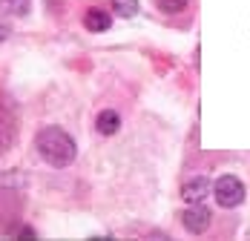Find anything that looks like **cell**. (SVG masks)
I'll use <instances>...</instances> for the list:
<instances>
[{"label": "cell", "mask_w": 250, "mask_h": 241, "mask_svg": "<svg viewBox=\"0 0 250 241\" xmlns=\"http://www.w3.org/2000/svg\"><path fill=\"white\" fill-rule=\"evenodd\" d=\"M26 6H29V0H0V12H6V15H23Z\"/></svg>", "instance_id": "obj_9"}, {"label": "cell", "mask_w": 250, "mask_h": 241, "mask_svg": "<svg viewBox=\"0 0 250 241\" xmlns=\"http://www.w3.org/2000/svg\"><path fill=\"white\" fill-rule=\"evenodd\" d=\"M210 193H213V184H210L204 175H196V178L184 181V187H181V198H184V204H201Z\"/></svg>", "instance_id": "obj_4"}, {"label": "cell", "mask_w": 250, "mask_h": 241, "mask_svg": "<svg viewBox=\"0 0 250 241\" xmlns=\"http://www.w3.org/2000/svg\"><path fill=\"white\" fill-rule=\"evenodd\" d=\"M3 38H6V29H3V26H0V40H3Z\"/></svg>", "instance_id": "obj_11"}, {"label": "cell", "mask_w": 250, "mask_h": 241, "mask_svg": "<svg viewBox=\"0 0 250 241\" xmlns=\"http://www.w3.org/2000/svg\"><path fill=\"white\" fill-rule=\"evenodd\" d=\"M95 129H98L101 135H115L118 129H121V115L115 112V109H104L98 112V118H95Z\"/></svg>", "instance_id": "obj_6"}, {"label": "cell", "mask_w": 250, "mask_h": 241, "mask_svg": "<svg viewBox=\"0 0 250 241\" xmlns=\"http://www.w3.org/2000/svg\"><path fill=\"white\" fill-rule=\"evenodd\" d=\"M83 26H86V32H106V29L112 26V18H109V12L92 6V9H86V15H83Z\"/></svg>", "instance_id": "obj_5"}, {"label": "cell", "mask_w": 250, "mask_h": 241, "mask_svg": "<svg viewBox=\"0 0 250 241\" xmlns=\"http://www.w3.org/2000/svg\"><path fill=\"white\" fill-rule=\"evenodd\" d=\"M164 15H178V12H184L187 9V0H152Z\"/></svg>", "instance_id": "obj_8"}, {"label": "cell", "mask_w": 250, "mask_h": 241, "mask_svg": "<svg viewBox=\"0 0 250 241\" xmlns=\"http://www.w3.org/2000/svg\"><path fill=\"white\" fill-rule=\"evenodd\" d=\"M245 184L236 178V175H222V178H216V184H213V198H216V204L219 207H225V210H233V207H239L242 201H245Z\"/></svg>", "instance_id": "obj_2"}, {"label": "cell", "mask_w": 250, "mask_h": 241, "mask_svg": "<svg viewBox=\"0 0 250 241\" xmlns=\"http://www.w3.org/2000/svg\"><path fill=\"white\" fill-rule=\"evenodd\" d=\"M112 6L121 18H132L138 12V0H112Z\"/></svg>", "instance_id": "obj_10"}, {"label": "cell", "mask_w": 250, "mask_h": 241, "mask_svg": "<svg viewBox=\"0 0 250 241\" xmlns=\"http://www.w3.org/2000/svg\"><path fill=\"white\" fill-rule=\"evenodd\" d=\"M12 138H15V120L6 106H0V155L12 146Z\"/></svg>", "instance_id": "obj_7"}, {"label": "cell", "mask_w": 250, "mask_h": 241, "mask_svg": "<svg viewBox=\"0 0 250 241\" xmlns=\"http://www.w3.org/2000/svg\"><path fill=\"white\" fill-rule=\"evenodd\" d=\"M35 149H38V155H41L49 167H58V169L69 167L78 155V146H75V141H72V135L63 132L61 126H43V129H38V135H35Z\"/></svg>", "instance_id": "obj_1"}, {"label": "cell", "mask_w": 250, "mask_h": 241, "mask_svg": "<svg viewBox=\"0 0 250 241\" xmlns=\"http://www.w3.org/2000/svg\"><path fill=\"white\" fill-rule=\"evenodd\" d=\"M210 221H213V213L204 207V201H201V204H187V210L181 213V224H184V230L193 233V236H201V233L210 227Z\"/></svg>", "instance_id": "obj_3"}]
</instances>
